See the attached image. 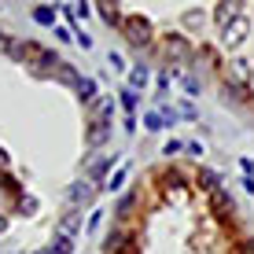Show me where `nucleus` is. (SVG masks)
<instances>
[{"instance_id":"obj_1","label":"nucleus","mask_w":254,"mask_h":254,"mask_svg":"<svg viewBox=\"0 0 254 254\" xmlns=\"http://www.w3.org/2000/svg\"><path fill=\"white\" fill-rule=\"evenodd\" d=\"M4 52H7L11 59H19V63H30V66H41V70H45V66L52 70V66L59 63V59L52 56L48 48H41L37 41H7Z\"/></svg>"},{"instance_id":"obj_2","label":"nucleus","mask_w":254,"mask_h":254,"mask_svg":"<svg viewBox=\"0 0 254 254\" xmlns=\"http://www.w3.org/2000/svg\"><path fill=\"white\" fill-rule=\"evenodd\" d=\"M122 33H126V41H129L133 48H147V45H151V37H155L151 22H147L144 15H126V22H122Z\"/></svg>"},{"instance_id":"obj_3","label":"nucleus","mask_w":254,"mask_h":254,"mask_svg":"<svg viewBox=\"0 0 254 254\" xmlns=\"http://www.w3.org/2000/svg\"><path fill=\"white\" fill-rule=\"evenodd\" d=\"M103 254H140L136 247V236L129 229H107V236H103Z\"/></svg>"},{"instance_id":"obj_4","label":"nucleus","mask_w":254,"mask_h":254,"mask_svg":"<svg viewBox=\"0 0 254 254\" xmlns=\"http://www.w3.org/2000/svg\"><path fill=\"white\" fill-rule=\"evenodd\" d=\"M162 56L170 59V63H185V59L191 56V45L185 33H166L162 37Z\"/></svg>"},{"instance_id":"obj_5","label":"nucleus","mask_w":254,"mask_h":254,"mask_svg":"<svg viewBox=\"0 0 254 254\" xmlns=\"http://www.w3.org/2000/svg\"><path fill=\"white\" fill-rule=\"evenodd\" d=\"M221 81L236 85V89H247L251 85V66L243 63V59H232V63H225V70H221Z\"/></svg>"},{"instance_id":"obj_6","label":"nucleus","mask_w":254,"mask_h":254,"mask_svg":"<svg viewBox=\"0 0 254 254\" xmlns=\"http://www.w3.org/2000/svg\"><path fill=\"white\" fill-rule=\"evenodd\" d=\"M247 33H251V19H247V15H240V19H232L229 26H225V45L240 48L243 41H247Z\"/></svg>"},{"instance_id":"obj_7","label":"nucleus","mask_w":254,"mask_h":254,"mask_svg":"<svg viewBox=\"0 0 254 254\" xmlns=\"http://www.w3.org/2000/svg\"><path fill=\"white\" fill-rule=\"evenodd\" d=\"M111 170H118V155H103V159H96V162L89 166V181L100 188V181H107Z\"/></svg>"},{"instance_id":"obj_8","label":"nucleus","mask_w":254,"mask_h":254,"mask_svg":"<svg viewBox=\"0 0 254 254\" xmlns=\"http://www.w3.org/2000/svg\"><path fill=\"white\" fill-rule=\"evenodd\" d=\"M92 195H96V185H92V181H77V185H70V188H66V203H70V206L89 203Z\"/></svg>"},{"instance_id":"obj_9","label":"nucleus","mask_w":254,"mask_h":254,"mask_svg":"<svg viewBox=\"0 0 254 254\" xmlns=\"http://www.w3.org/2000/svg\"><path fill=\"white\" fill-rule=\"evenodd\" d=\"M52 77L63 81V85H70V89H77V81H81V74H77L70 63H56V66H52Z\"/></svg>"},{"instance_id":"obj_10","label":"nucleus","mask_w":254,"mask_h":254,"mask_svg":"<svg viewBox=\"0 0 254 254\" xmlns=\"http://www.w3.org/2000/svg\"><path fill=\"white\" fill-rule=\"evenodd\" d=\"M107 136H111V122H107V118H96L92 129H89V147H100Z\"/></svg>"},{"instance_id":"obj_11","label":"nucleus","mask_w":254,"mask_h":254,"mask_svg":"<svg viewBox=\"0 0 254 254\" xmlns=\"http://www.w3.org/2000/svg\"><path fill=\"white\" fill-rule=\"evenodd\" d=\"M77 232H81V217H77L74 210H70V214L63 217V221H59V232H56V236H66V240H74Z\"/></svg>"},{"instance_id":"obj_12","label":"nucleus","mask_w":254,"mask_h":254,"mask_svg":"<svg viewBox=\"0 0 254 254\" xmlns=\"http://www.w3.org/2000/svg\"><path fill=\"white\" fill-rule=\"evenodd\" d=\"M240 7L243 4H236V0H229V4H217V11H214V19L221 22V26H229L232 19H240Z\"/></svg>"},{"instance_id":"obj_13","label":"nucleus","mask_w":254,"mask_h":254,"mask_svg":"<svg viewBox=\"0 0 254 254\" xmlns=\"http://www.w3.org/2000/svg\"><path fill=\"white\" fill-rule=\"evenodd\" d=\"M210 206H214V214H217V217H229V214H232V199H229V191H214V195H210Z\"/></svg>"},{"instance_id":"obj_14","label":"nucleus","mask_w":254,"mask_h":254,"mask_svg":"<svg viewBox=\"0 0 254 254\" xmlns=\"http://www.w3.org/2000/svg\"><path fill=\"white\" fill-rule=\"evenodd\" d=\"M96 7H100V19L107 26H122V22H126V15L118 11V4H96Z\"/></svg>"},{"instance_id":"obj_15","label":"nucleus","mask_w":254,"mask_h":254,"mask_svg":"<svg viewBox=\"0 0 254 254\" xmlns=\"http://www.w3.org/2000/svg\"><path fill=\"white\" fill-rule=\"evenodd\" d=\"M74 92L81 96V103H89V107L96 103V96H100V92H96V81H92V77H81V81H77V89H74Z\"/></svg>"},{"instance_id":"obj_16","label":"nucleus","mask_w":254,"mask_h":254,"mask_svg":"<svg viewBox=\"0 0 254 254\" xmlns=\"http://www.w3.org/2000/svg\"><path fill=\"white\" fill-rule=\"evenodd\" d=\"M147 81H151V70H147V66H133V70H129V89H133V92H140Z\"/></svg>"},{"instance_id":"obj_17","label":"nucleus","mask_w":254,"mask_h":254,"mask_svg":"<svg viewBox=\"0 0 254 254\" xmlns=\"http://www.w3.org/2000/svg\"><path fill=\"white\" fill-rule=\"evenodd\" d=\"M199 188L214 195V191H221V177H217L214 170H203V173H199Z\"/></svg>"},{"instance_id":"obj_18","label":"nucleus","mask_w":254,"mask_h":254,"mask_svg":"<svg viewBox=\"0 0 254 254\" xmlns=\"http://www.w3.org/2000/svg\"><path fill=\"white\" fill-rule=\"evenodd\" d=\"M70 251H74V240L56 236V243H52V247H45V251H37V254H70Z\"/></svg>"},{"instance_id":"obj_19","label":"nucleus","mask_w":254,"mask_h":254,"mask_svg":"<svg viewBox=\"0 0 254 254\" xmlns=\"http://www.w3.org/2000/svg\"><path fill=\"white\" fill-rule=\"evenodd\" d=\"M33 19H37L41 26H56V7H52V4H41V7H33Z\"/></svg>"},{"instance_id":"obj_20","label":"nucleus","mask_w":254,"mask_h":254,"mask_svg":"<svg viewBox=\"0 0 254 254\" xmlns=\"http://www.w3.org/2000/svg\"><path fill=\"white\" fill-rule=\"evenodd\" d=\"M221 96H229V100H232V103H240V107L251 100L247 89H236V85H225V81H221Z\"/></svg>"},{"instance_id":"obj_21","label":"nucleus","mask_w":254,"mask_h":254,"mask_svg":"<svg viewBox=\"0 0 254 254\" xmlns=\"http://www.w3.org/2000/svg\"><path fill=\"white\" fill-rule=\"evenodd\" d=\"M126 177H129V166H118L115 177L107 181V191H122V188H126Z\"/></svg>"},{"instance_id":"obj_22","label":"nucleus","mask_w":254,"mask_h":254,"mask_svg":"<svg viewBox=\"0 0 254 254\" xmlns=\"http://www.w3.org/2000/svg\"><path fill=\"white\" fill-rule=\"evenodd\" d=\"M144 129H151V133H159V129H166V118H162V111H151V115L144 118Z\"/></svg>"},{"instance_id":"obj_23","label":"nucleus","mask_w":254,"mask_h":254,"mask_svg":"<svg viewBox=\"0 0 254 254\" xmlns=\"http://www.w3.org/2000/svg\"><path fill=\"white\" fill-rule=\"evenodd\" d=\"M133 206H136V191H129V195L118 203V217H129V210H133Z\"/></svg>"},{"instance_id":"obj_24","label":"nucleus","mask_w":254,"mask_h":254,"mask_svg":"<svg viewBox=\"0 0 254 254\" xmlns=\"http://www.w3.org/2000/svg\"><path fill=\"white\" fill-rule=\"evenodd\" d=\"M185 92H188V96H199V92H203V81H199V77H191V74H185Z\"/></svg>"},{"instance_id":"obj_25","label":"nucleus","mask_w":254,"mask_h":254,"mask_svg":"<svg viewBox=\"0 0 254 254\" xmlns=\"http://www.w3.org/2000/svg\"><path fill=\"white\" fill-rule=\"evenodd\" d=\"M136 103H140V92H133V89H126V92H122V107H126V111H133Z\"/></svg>"},{"instance_id":"obj_26","label":"nucleus","mask_w":254,"mask_h":254,"mask_svg":"<svg viewBox=\"0 0 254 254\" xmlns=\"http://www.w3.org/2000/svg\"><path fill=\"white\" fill-rule=\"evenodd\" d=\"M103 214H107V210H100V206H96L92 214H89V232H96V229L103 225Z\"/></svg>"},{"instance_id":"obj_27","label":"nucleus","mask_w":254,"mask_h":254,"mask_svg":"<svg viewBox=\"0 0 254 254\" xmlns=\"http://www.w3.org/2000/svg\"><path fill=\"white\" fill-rule=\"evenodd\" d=\"M166 181H170V188H177V191L185 188V177H181L177 170H166Z\"/></svg>"},{"instance_id":"obj_28","label":"nucleus","mask_w":254,"mask_h":254,"mask_svg":"<svg viewBox=\"0 0 254 254\" xmlns=\"http://www.w3.org/2000/svg\"><path fill=\"white\" fill-rule=\"evenodd\" d=\"M177 118H188V122H191V118H199V111L191 107V103H181V107H177Z\"/></svg>"},{"instance_id":"obj_29","label":"nucleus","mask_w":254,"mask_h":254,"mask_svg":"<svg viewBox=\"0 0 254 254\" xmlns=\"http://www.w3.org/2000/svg\"><path fill=\"white\" fill-rule=\"evenodd\" d=\"M159 92H162V96L170 92V70H162V74H159Z\"/></svg>"},{"instance_id":"obj_30","label":"nucleus","mask_w":254,"mask_h":254,"mask_svg":"<svg viewBox=\"0 0 254 254\" xmlns=\"http://www.w3.org/2000/svg\"><path fill=\"white\" fill-rule=\"evenodd\" d=\"M107 59H111V66H115V70H126V59H122V56H118V52H111V56H107Z\"/></svg>"},{"instance_id":"obj_31","label":"nucleus","mask_w":254,"mask_h":254,"mask_svg":"<svg viewBox=\"0 0 254 254\" xmlns=\"http://www.w3.org/2000/svg\"><path fill=\"white\" fill-rule=\"evenodd\" d=\"M240 170H243V177H254V162L251 159H240Z\"/></svg>"},{"instance_id":"obj_32","label":"nucleus","mask_w":254,"mask_h":254,"mask_svg":"<svg viewBox=\"0 0 254 254\" xmlns=\"http://www.w3.org/2000/svg\"><path fill=\"white\" fill-rule=\"evenodd\" d=\"M74 41H77L81 48H92V37H89V33H81V30H77V37H74Z\"/></svg>"},{"instance_id":"obj_33","label":"nucleus","mask_w":254,"mask_h":254,"mask_svg":"<svg viewBox=\"0 0 254 254\" xmlns=\"http://www.w3.org/2000/svg\"><path fill=\"white\" fill-rule=\"evenodd\" d=\"M181 147H185V144H181V140H170V144H166V151H162V155H173V151H181Z\"/></svg>"},{"instance_id":"obj_34","label":"nucleus","mask_w":254,"mask_h":254,"mask_svg":"<svg viewBox=\"0 0 254 254\" xmlns=\"http://www.w3.org/2000/svg\"><path fill=\"white\" fill-rule=\"evenodd\" d=\"M56 37H59V41H74V37H70V30H66V26H56Z\"/></svg>"},{"instance_id":"obj_35","label":"nucleus","mask_w":254,"mask_h":254,"mask_svg":"<svg viewBox=\"0 0 254 254\" xmlns=\"http://www.w3.org/2000/svg\"><path fill=\"white\" fill-rule=\"evenodd\" d=\"M185 22H188V26H199L203 19H199V11H188V15H185Z\"/></svg>"},{"instance_id":"obj_36","label":"nucleus","mask_w":254,"mask_h":254,"mask_svg":"<svg viewBox=\"0 0 254 254\" xmlns=\"http://www.w3.org/2000/svg\"><path fill=\"white\" fill-rule=\"evenodd\" d=\"M240 254H254V240H243L240 243Z\"/></svg>"},{"instance_id":"obj_37","label":"nucleus","mask_w":254,"mask_h":254,"mask_svg":"<svg viewBox=\"0 0 254 254\" xmlns=\"http://www.w3.org/2000/svg\"><path fill=\"white\" fill-rule=\"evenodd\" d=\"M240 185H243V191H251V195H254V177H243Z\"/></svg>"},{"instance_id":"obj_38","label":"nucleus","mask_w":254,"mask_h":254,"mask_svg":"<svg viewBox=\"0 0 254 254\" xmlns=\"http://www.w3.org/2000/svg\"><path fill=\"white\" fill-rule=\"evenodd\" d=\"M7 166H11V162H7V155L0 151V170H7Z\"/></svg>"},{"instance_id":"obj_39","label":"nucleus","mask_w":254,"mask_h":254,"mask_svg":"<svg viewBox=\"0 0 254 254\" xmlns=\"http://www.w3.org/2000/svg\"><path fill=\"white\" fill-rule=\"evenodd\" d=\"M7 229V217H0V232H4Z\"/></svg>"},{"instance_id":"obj_40","label":"nucleus","mask_w":254,"mask_h":254,"mask_svg":"<svg viewBox=\"0 0 254 254\" xmlns=\"http://www.w3.org/2000/svg\"><path fill=\"white\" fill-rule=\"evenodd\" d=\"M0 48H7V37H4V33H0Z\"/></svg>"}]
</instances>
